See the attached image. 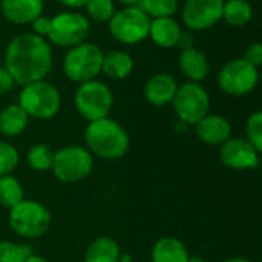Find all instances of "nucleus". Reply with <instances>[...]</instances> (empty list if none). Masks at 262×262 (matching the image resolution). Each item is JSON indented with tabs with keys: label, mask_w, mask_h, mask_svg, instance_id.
Instances as JSON below:
<instances>
[{
	"label": "nucleus",
	"mask_w": 262,
	"mask_h": 262,
	"mask_svg": "<svg viewBox=\"0 0 262 262\" xmlns=\"http://www.w3.org/2000/svg\"><path fill=\"white\" fill-rule=\"evenodd\" d=\"M19 162V150L7 141H0V176L11 174L17 168Z\"/></svg>",
	"instance_id": "28"
},
{
	"label": "nucleus",
	"mask_w": 262,
	"mask_h": 262,
	"mask_svg": "<svg viewBox=\"0 0 262 262\" xmlns=\"http://www.w3.org/2000/svg\"><path fill=\"white\" fill-rule=\"evenodd\" d=\"M242 60H245L247 63H250L251 67L257 68L262 65V43L260 42H254L250 43L245 50L244 54L241 57Z\"/></svg>",
	"instance_id": "31"
},
{
	"label": "nucleus",
	"mask_w": 262,
	"mask_h": 262,
	"mask_svg": "<svg viewBox=\"0 0 262 262\" xmlns=\"http://www.w3.org/2000/svg\"><path fill=\"white\" fill-rule=\"evenodd\" d=\"M245 139L257 153H262V111L248 116L245 122Z\"/></svg>",
	"instance_id": "29"
},
{
	"label": "nucleus",
	"mask_w": 262,
	"mask_h": 262,
	"mask_svg": "<svg viewBox=\"0 0 262 262\" xmlns=\"http://www.w3.org/2000/svg\"><path fill=\"white\" fill-rule=\"evenodd\" d=\"M224 0H187L182 20L190 31H205L222 20Z\"/></svg>",
	"instance_id": "12"
},
{
	"label": "nucleus",
	"mask_w": 262,
	"mask_h": 262,
	"mask_svg": "<svg viewBox=\"0 0 262 262\" xmlns=\"http://www.w3.org/2000/svg\"><path fill=\"white\" fill-rule=\"evenodd\" d=\"M117 2H120L125 7H138L141 0H117Z\"/></svg>",
	"instance_id": "38"
},
{
	"label": "nucleus",
	"mask_w": 262,
	"mask_h": 262,
	"mask_svg": "<svg viewBox=\"0 0 262 262\" xmlns=\"http://www.w3.org/2000/svg\"><path fill=\"white\" fill-rule=\"evenodd\" d=\"M178 119L184 125H196L207 114H210V94L201 83L185 82L178 86L176 96L171 102Z\"/></svg>",
	"instance_id": "9"
},
{
	"label": "nucleus",
	"mask_w": 262,
	"mask_h": 262,
	"mask_svg": "<svg viewBox=\"0 0 262 262\" xmlns=\"http://www.w3.org/2000/svg\"><path fill=\"white\" fill-rule=\"evenodd\" d=\"M113 105V91L106 83L97 79L80 83L74 93V106L88 123L108 117Z\"/></svg>",
	"instance_id": "6"
},
{
	"label": "nucleus",
	"mask_w": 262,
	"mask_h": 262,
	"mask_svg": "<svg viewBox=\"0 0 262 262\" xmlns=\"http://www.w3.org/2000/svg\"><path fill=\"white\" fill-rule=\"evenodd\" d=\"M224 262H253V260H251V259H248V257L234 256V257H228V259H225Z\"/></svg>",
	"instance_id": "37"
},
{
	"label": "nucleus",
	"mask_w": 262,
	"mask_h": 262,
	"mask_svg": "<svg viewBox=\"0 0 262 262\" xmlns=\"http://www.w3.org/2000/svg\"><path fill=\"white\" fill-rule=\"evenodd\" d=\"M150 19L173 17L178 13V0H141L138 5Z\"/></svg>",
	"instance_id": "25"
},
{
	"label": "nucleus",
	"mask_w": 262,
	"mask_h": 262,
	"mask_svg": "<svg viewBox=\"0 0 262 262\" xmlns=\"http://www.w3.org/2000/svg\"><path fill=\"white\" fill-rule=\"evenodd\" d=\"M90 20L77 11H63L51 19L48 42L59 48H73L86 42L90 34Z\"/></svg>",
	"instance_id": "10"
},
{
	"label": "nucleus",
	"mask_w": 262,
	"mask_h": 262,
	"mask_svg": "<svg viewBox=\"0 0 262 262\" xmlns=\"http://www.w3.org/2000/svg\"><path fill=\"white\" fill-rule=\"evenodd\" d=\"M194 45V37L190 31H182L181 37H179V42H178V47H181L182 50L185 48H193Z\"/></svg>",
	"instance_id": "34"
},
{
	"label": "nucleus",
	"mask_w": 262,
	"mask_h": 262,
	"mask_svg": "<svg viewBox=\"0 0 262 262\" xmlns=\"http://www.w3.org/2000/svg\"><path fill=\"white\" fill-rule=\"evenodd\" d=\"M31 25H33V31H34L36 36L43 37V39L48 37V33H50V28H51V19L50 17L40 16Z\"/></svg>",
	"instance_id": "33"
},
{
	"label": "nucleus",
	"mask_w": 262,
	"mask_h": 262,
	"mask_svg": "<svg viewBox=\"0 0 262 262\" xmlns=\"http://www.w3.org/2000/svg\"><path fill=\"white\" fill-rule=\"evenodd\" d=\"M103 51L91 42H83L70 48L63 57V73L67 79L80 85L96 80L102 73Z\"/></svg>",
	"instance_id": "5"
},
{
	"label": "nucleus",
	"mask_w": 262,
	"mask_h": 262,
	"mask_svg": "<svg viewBox=\"0 0 262 262\" xmlns=\"http://www.w3.org/2000/svg\"><path fill=\"white\" fill-rule=\"evenodd\" d=\"M194 133L201 142L221 147L231 138L233 128L227 117L219 114H207L194 125Z\"/></svg>",
	"instance_id": "14"
},
{
	"label": "nucleus",
	"mask_w": 262,
	"mask_h": 262,
	"mask_svg": "<svg viewBox=\"0 0 262 262\" xmlns=\"http://www.w3.org/2000/svg\"><path fill=\"white\" fill-rule=\"evenodd\" d=\"M219 159L224 167L230 170H253L260 165L259 153L247 139L230 138L219 147Z\"/></svg>",
	"instance_id": "13"
},
{
	"label": "nucleus",
	"mask_w": 262,
	"mask_h": 262,
	"mask_svg": "<svg viewBox=\"0 0 262 262\" xmlns=\"http://www.w3.org/2000/svg\"><path fill=\"white\" fill-rule=\"evenodd\" d=\"M178 86L179 85L173 76L159 73L147 80L144 86V97L153 106H165L173 102Z\"/></svg>",
	"instance_id": "16"
},
{
	"label": "nucleus",
	"mask_w": 262,
	"mask_h": 262,
	"mask_svg": "<svg viewBox=\"0 0 262 262\" xmlns=\"http://www.w3.org/2000/svg\"><path fill=\"white\" fill-rule=\"evenodd\" d=\"M19 105L31 119H53L62 106V96L56 85L47 80H39L22 86L19 93Z\"/></svg>",
	"instance_id": "3"
},
{
	"label": "nucleus",
	"mask_w": 262,
	"mask_h": 262,
	"mask_svg": "<svg viewBox=\"0 0 262 262\" xmlns=\"http://www.w3.org/2000/svg\"><path fill=\"white\" fill-rule=\"evenodd\" d=\"M54 153L45 144H36L28 150L27 162L34 171H48L53 167Z\"/></svg>",
	"instance_id": "26"
},
{
	"label": "nucleus",
	"mask_w": 262,
	"mask_h": 262,
	"mask_svg": "<svg viewBox=\"0 0 262 262\" xmlns=\"http://www.w3.org/2000/svg\"><path fill=\"white\" fill-rule=\"evenodd\" d=\"M30 123L28 114L20 108L19 103L7 105L0 111V133L7 138L20 136Z\"/></svg>",
	"instance_id": "22"
},
{
	"label": "nucleus",
	"mask_w": 262,
	"mask_h": 262,
	"mask_svg": "<svg viewBox=\"0 0 262 262\" xmlns=\"http://www.w3.org/2000/svg\"><path fill=\"white\" fill-rule=\"evenodd\" d=\"M135 62L128 53L122 50H111L103 53L102 60V73L114 80H123L133 73Z\"/></svg>",
	"instance_id": "20"
},
{
	"label": "nucleus",
	"mask_w": 262,
	"mask_h": 262,
	"mask_svg": "<svg viewBox=\"0 0 262 262\" xmlns=\"http://www.w3.org/2000/svg\"><path fill=\"white\" fill-rule=\"evenodd\" d=\"M31 254L28 245L0 241V262H25V259Z\"/></svg>",
	"instance_id": "30"
},
{
	"label": "nucleus",
	"mask_w": 262,
	"mask_h": 262,
	"mask_svg": "<svg viewBox=\"0 0 262 262\" xmlns=\"http://www.w3.org/2000/svg\"><path fill=\"white\" fill-rule=\"evenodd\" d=\"M25 262H48L43 256H40V254H34V253H31L27 259H25Z\"/></svg>",
	"instance_id": "36"
},
{
	"label": "nucleus",
	"mask_w": 262,
	"mask_h": 262,
	"mask_svg": "<svg viewBox=\"0 0 262 262\" xmlns=\"http://www.w3.org/2000/svg\"><path fill=\"white\" fill-rule=\"evenodd\" d=\"M8 224L17 236L24 239H37L50 230L51 213L43 204L25 199L10 210Z\"/></svg>",
	"instance_id": "4"
},
{
	"label": "nucleus",
	"mask_w": 262,
	"mask_h": 262,
	"mask_svg": "<svg viewBox=\"0 0 262 262\" xmlns=\"http://www.w3.org/2000/svg\"><path fill=\"white\" fill-rule=\"evenodd\" d=\"M5 68L22 86L45 80L53 68L51 43L34 33L16 36L7 47Z\"/></svg>",
	"instance_id": "1"
},
{
	"label": "nucleus",
	"mask_w": 262,
	"mask_h": 262,
	"mask_svg": "<svg viewBox=\"0 0 262 262\" xmlns=\"http://www.w3.org/2000/svg\"><path fill=\"white\" fill-rule=\"evenodd\" d=\"M188 257L185 244L173 236L158 239L151 248V262H188Z\"/></svg>",
	"instance_id": "19"
},
{
	"label": "nucleus",
	"mask_w": 262,
	"mask_h": 262,
	"mask_svg": "<svg viewBox=\"0 0 262 262\" xmlns=\"http://www.w3.org/2000/svg\"><path fill=\"white\" fill-rule=\"evenodd\" d=\"M259 82L257 68L251 67L242 59H233L222 65L217 73V85L219 88L234 97L250 94Z\"/></svg>",
	"instance_id": "11"
},
{
	"label": "nucleus",
	"mask_w": 262,
	"mask_h": 262,
	"mask_svg": "<svg viewBox=\"0 0 262 262\" xmlns=\"http://www.w3.org/2000/svg\"><path fill=\"white\" fill-rule=\"evenodd\" d=\"M42 11L43 0H0V13L14 25H30Z\"/></svg>",
	"instance_id": "15"
},
{
	"label": "nucleus",
	"mask_w": 262,
	"mask_h": 262,
	"mask_svg": "<svg viewBox=\"0 0 262 262\" xmlns=\"http://www.w3.org/2000/svg\"><path fill=\"white\" fill-rule=\"evenodd\" d=\"M253 19V7L247 0H224L222 20L230 27H244Z\"/></svg>",
	"instance_id": "23"
},
{
	"label": "nucleus",
	"mask_w": 262,
	"mask_h": 262,
	"mask_svg": "<svg viewBox=\"0 0 262 262\" xmlns=\"http://www.w3.org/2000/svg\"><path fill=\"white\" fill-rule=\"evenodd\" d=\"M179 71L188 82L199 83L210 74V62L205 53L198 48H185L181 51L178 59Z\"/></svg>",
	"instance_id": "17"
},
{
	"label": "nucleus",
	"mask_w": 262,
	"mask_h": 262,
	"mask_svg": "<svg viewBox=\"0 0 262 262\" xmlns=\"http://www.w3.org/2000/svg\"><path fill=\"white\" fill-rule=\"evenodd\" d=\"M16 82L13 79V76L10 74V71L4 67H0V96L8 94L10 91H13Z\"/></svg>",
	"instance_id": "32"
},
{
	"label": "nucleus",
	"mask_w": 262,
	"mask_h": 262,
	"mask_svg": "<svg viewBox=\"0 0 262 262\" xmlns=\"http://www.w3.org/2000/svg\"><path fill=\"white\" fill-rule=\"evenodd\" d=\"M151 19L139 7H125L116 11L108 22V30L113 39L123 45H136L144 42L150 33Z\"/></svg>",
	"instance_id": "8"
},
{
	"label": "nucleus",
	"mask_w": 262,
	"mask_h": 262,
	"mask_svg": "<svg viewBox=\"0 0 262 262\" xmlns=\"http://www.w3.org/2000/svg\"><path fill=\"white\" fill-rule=\"evenodd\" d=\"M59 2L67 8L77 10V8H85L90 0H59Z\"/></svg>",
	"instance_id": "35"
},
{
	"label": "nucleus",
	"mask_w": 262,
	"mask_h": 262,
	"mask_svg": "<svg viewBox=\"0 0 262 262\" xmlns=\"http://www.w3.org/2000/svg\"><path fill=\"white\" fill-rule=\"evenodd\" d=\"M85 148L105 161L123 158L129 150V136L126 129L114 119L105 117L90 122L83 133Z\"/></svg>",
	"instance_id": "2"
},
{
	"label": "nucleus",
	"mask_w": 262,
	"mask_h": 262,
	"mask_svg": "<svg viewBox=\"0 0 262 262\" xmlns=\"http://www.w3.org/2000/svg\"><path fill=\"white\" fill-rule=\"evenodd\" d=\"M22 201H25V190L20 181L11 174L0 176V205L11 210Z\"/></svg>",
	"instance_id": "24"
},
{
	"label": "nucleus",
	"mask_w": 262,
	"mask_h": 262,
	"mask_svg": "<svg viewBox=\"0 0 262 262\" xmlns=\"http://www.w3.org/2000/svg\"><path fill=\"white\" fill-rule=\"evenodd\" d=\"M120 247L108 236H99L86 247L83 262H120Z\"/></svg>",
	"instance_id": "21"
},
{
	"label": "nucleus",
	"mask_w": 262,
	"mask_h": 262,
	"mask_svg": "<svg viewBox=\"0 0 262 262\" xmlns=\"http://www.w3.org/2000/svg\"><path fill=\"white\" fill-rule=\"evenodd\" d=\"M188 262H205V259L201 257V256H190L188 257Z\"/></svg>",
	"instance_id": "39"
},
{
	"label": "nucleus",
	"mask_w": 262,
	"mask_h": 262,
	"mask_svg": "<svg viewBox=\"0 0 262 262\" xmlns=\"http://www.w3.org/2000/svg\"><path fill=\"white\" fill-rule=\"evenodd\" d=\"M181 34H182L181 25L173 17L151 19V22H150L148 37L159 48L168 50V48L178 47V42H179Z\"/></svg>",
	"instance_id": "18"
},
{
	"label": "nucleus",
	"mask_w": 262,
	"mask_h": 262,
	"mask_svg": "<svg viewBox=\"0 0 262 262\" xmlns=\"http://www.w3.org/2000/svg\"><path fill=\"white\" fill-rule=\"evenodd\" d=\"M94 167V156L80 145H67L54 153L51 171L63 184H76L86 179Z\"/></svg>",
	"instance_id": "7"
},
{
	"label": "nucleus",
	"mask_w": 262,
	"mask_h": 262,
	"mask_svg": "<svg viewBox=\"0 0 262 262\" xmlns=\"http://www.w3.org/2000/svg\"><path fill=\"white\" fill-rule=\"evenodd\" d=\"M85 11L91 20L108 24L116 14V5L114 0H90L85 7Z\"/></svg>",
	"instance_id": "27"
}]
</instances>
